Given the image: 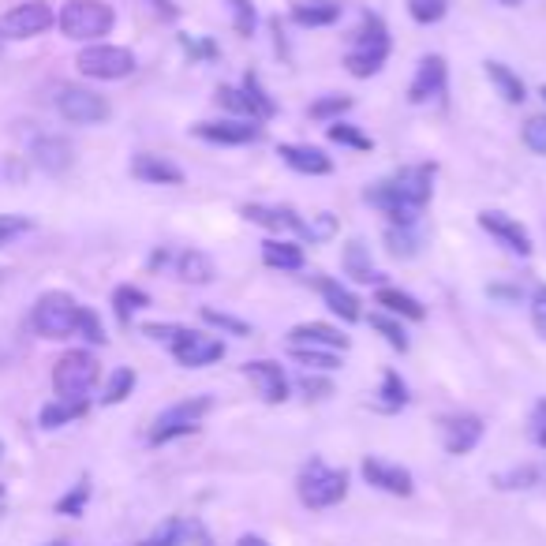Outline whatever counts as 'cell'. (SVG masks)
<instances>
[{
	"mask_svg": "<svg viewBox=\"0 0 546 546\" xmlns=\"http://www.w3.org/2000/svg\"><path fill=\"white\" fill-rule=\"evenodd\" d=\"M191 535H195V524H191V520L169 517L165 524H158L154 532L146 535V539L139 546H184L187 539H191Z\"/></svg>",
	"mask_w": 546,
	"mask_h": 546,
	"instance_id": "obj_31",
	"label": "cell"
},
{
	"mask_svg": "<svg viewBox=\"0 0 546 546\" xmlns=\"http://www.w3.org/2000/svg\"><path fill=\"white\" fill-rule=\"evenodd\" d=\"M524 143H528V150H535V154L546 158V116H532V120L524 124Z\"/></svg>",
	"mask_w": 546,
	"mask_h": 546,
	"instance_id": "obj_48",
	"label": "cell"
},
{
	"mask_svg": "<svg viewBox=\"0 0 546 546\" xmlns=\"http://www.w3.org/2000/svg\"><path fill=\"white\" fill-rule=\"evenodd\" d=\"M229 8H232V27H236V34L251 38V34H255V23H259L255 4H251V0H229Z\"/></svg>",
	"mask_w": 546,
	"mask_h": 546,
	"instance_id": "obj_45",
	"label": "cell"
},
{
	"mask_svg": "<svg viewBox=\"0 0 546 546\" xmlns=\"http://www.w3.org/2000/svg\"><path fill=\"white\" fill-rule=\"evenodd\" d=\"M528 434H532L535 446L546 449V401H535V408H532V427H528Z\"/></svg>",
	"mask_w": 546,
	"mask_h": 546,
	"instance_id": "obj_50",
	"label": "cell"
},
{
	"mask_svg": "<svg viewBox=\"0 0 546 546\" xmlns=\"http://www.w3.org/2000/svg\"><path fill=\"white\" fill-rule=\"evenodd\" d=\"M367 322H371V330H378L382 337H386V345H389V348H397V352H408V345H412V341H408V333H404V326L397 322V318H389V315H371Z\"/></svg>",
	"mask_w": 546,
	"mask_h": 546,
	"instance_id": "obj_39",
	"label": "cell"
},
{
	"mask_svg": "<svg viewBox=\"0 0 546 546\" xmlns=\"http://www.w3.org/2000/svg\"><path fill=\"white\" fill-rule=\"evenodd\" d=\"M30 326H34V333L45 337V341L75 337V326H79V303H75L68 292H45L42 300L34 303V311H30Z\"/></svg>",
	"mask_w": 546,
	"mask_h": 546,
	"instance_id": "obj_6",
	"label": "cell"
},
{
	"mask_svg": "<svg viewBox=\"0 0 546 546\" xmlns=\"http://www.w3.org/2000/svg\"><path fill=\"white\" fill-rule=\"evenodd\" d=\"M131 176L139 184H158V187L184 184V169L173 165L169 158H161V154H135L131 158Z\"/></svg>",
	"mask_w": 546,
	"mask_h": 546,
	"instance_id": "obj_21",
	"label": "cell"
},
{
	"mask_svg": "<svg viewBox=\"0 0 546 546\" xmlns=\"http://www.w3.org/2000/svg\"><path fill=\"white\" fill-rule=\"evenodd\" d=\"M191 135L214 146H247V143H259L262 128L255 120H202V124L191 128Z\"/></svg>",
	"mask_w": 546,
	"mask_h": 546,
	"instance_id": "obj_12",
	"label": "cell"
},
{
	"mask_svg": "<svg viewBox=\"0 0 546 546\" xmlns=\"http://www.w3.org/2000/svg\"><path fill=\"white\" fill-rule=\"evenodd\" d=\"M318 296L326 300L337 318H345V322H360L363 311H360V300H356V292L345 288L341 281H333V277H318Z\"/></svg>",
	"mask_w": 546,
	"mask_h": 546,
	"instance_id": "obj_23",
	"label": "cell"
},
{
	"mask_svg": "<svg viewBox=\"0 0 546 546\" xmlns=\"http://www.w3.org/2000/svg\"><path fill=\"white\" fill-rule=\"evenodd\" d=\"M539 479H543V472H539L535 464H520V468H509V472L494 475V487H502V490H528V487H535Z\"/></svg>",
	"mask_w": 546,
	"mask_h": 546,
	"instance_id": "obj_37",
	"label": "cell"
},
{
	"mask_svg": "<svg viewBox=\"0 0 546 546\" xmlns=\"http://www.w3.org/2000/svg\"><path fill=\"white\" fill-rule=\"evenodd\" d=\"M75 333H83L90 345H105V326H101V318L90 311V307H79V326Z\"/></svg>",
	"mask_w": 546,
	"mask_h": 546,
	"instance_id": "obj_47",
	"label": "cell"
},
{
	"mask_svg": "<svg viewBox=\"0 0 546 546\" xmlns=\"http://www.w3.org/2000/svg\"><path fill=\"white\" fill-rule=\"evenodd\" d=\"M169 345H173V356L180 367H210V363H217L225 356V345L199 330H180Z\"/></svg>",
	"mask_w": 546,
	"mask_h": 546,
	"instance_id": "obj_11",
	"label": "cell"
},
{
	"mask_svg": "<svg viewBox=\"0 0 546 546\" xmlns=\"http://www.w3.org/2000/svg\"><path fill=\"white\" fill-rule=\"evenodd\" d=\"M75 68L87 75V79H128L135 72V53L124 49V45H105V42H94L87 45L79 57H75Z\"/></svg>",
	"mask_w": 546,
	"mask_h": 546,
	"instance_id": "obj_8",
	"label": "cell"
},
{
	"mask_svg": "<svg viewBox=\"0 0 546 546\" xmlns=\"http://www.w3.org/2000/svg\"><path fill=\"white\" fill-rule=\"evenodd\" d=\"M0 460H4V442H0Z\"/></svg>",
	"mask_w": 546,
	"mask_h": 546,
	"instance_id": "obj_60",
	"label": "cell"
},
{
	"mask_svg": "<svg viewBox=\"0 0 546 546\" xmlns=\"http://www.w3.org/2000/svg\"><path fill=\"white\" fill-rule=\"evenodd\" d=\"M374 303L397 318H412V322H423V318H427V307H423L412 292H401V288H378Z\"/></svg>",
	"mask_w": 546,
	"mask_h": 546,
	"instance_id": "obj_26",
	"label": "cell"
},
{
	"mask_svg": "<svg viewBox=\"0 0 546 546\" xmlns=\"http://www.w3.org/2000/svg\"><path fill=\"white\" fill-rule=\"evenodd\" d=\"M236 546H270V543H266L262 535H240V543Z\"/></svg>",
	"mask_w": 546,
	"mask_h": 546,
	"instance_id": "obj_57",
	"label": "cell"
},
{
	"mask_svg": "<svg viewBox=\"0 0 546 546\" xmlns=\"http://www.w3.org/2000/svg\"><path fill=\"white\" fill-rule=\"evenodd\" d=\"M34 229V221L23 214H0V247H8L12 240H19V236H27V232Z\"/></svg>",
	"mask_w": 546,
	"mask_h": 546,
	"instance_id": "obj_46",
	"label": "cell"
},
{
	"mask_svg": "<svg viewBox=\"0 0 546 546\" xmlns=\"http://www.w3.org/2000/svg\"><path fill=\"white\" fill-rule=\"evenodd\" d=\"M180 42H184V49L187 53H191V60H214L217 57V45L214 42H195V38H180Z\"/></svg>",
	"mask_w": 546,
	"mask_h": 546,
	"instance_id": "obj_52",
	"label": "cell"
},
{
	"mask_svg": "<svg viewBox=\"0 0 546 546\" xmlns=\"http://www.w3.org/2000/svg\"><path fill=\"white\" fill-rule=\"evenodd\" d=\"M539 94H543V101H546V87H543V90H539Z\"/></svg>",
	"mask_w": 546,
	"mask_h": 546,
	"instance_id": "obj_61",
	"label": "cell"
},
{
	"mask_svg": "<svg viewBox=\"0 0 546 546\" xmlns=\"http://www.w3.org/2000/svg\"><path fill=\"white\" fill-rule=\"evenodd\" d=\"M341 19V4L337 0H303L292 8V23L296 27H333Z\"/></svg>",
	"mask_w": 546,
	"mask_h": 546,
	"instance_id": "obj_25",
	"label": "cell"
},
{
	"mask_svg": "<svg viewBox=\"0 0 546 546\" xmlns=\"http://www.w3.org/2000/svg\"><path fill=\"white\" fill-rule=\"evenodd\" d=\"M262 262L270 270H281V273H300L303 270V247L300 244H288V240H266L262 244Z\"/></svg>",
	"mask_w": 546,
	"mask_h": 546,
	"instance_id": "obj_29",
	"label": "cell"
},
{
	"mask_svg": "<svg viewBox=\"0 0 546 546\" xmlns=\"http://www.w3.org/2000/svg\"><path fill=\"white\" fill-rule=\"evenodd\" d=\"M352 109V98H341V94H330V98H318L311 109H307V116L311 120H322V124H333V120H341V116Z\"/></svg>",
	"mask_w": 546,
	"mask_h": 546,
	"instance_id": "obj_40",
	"label": "cell"
},
{
	"mask_svg": "<svg viewBox=\"0 0 546 546\" xmlns=\"http://www.w3.org/2000/svg\"><path fill=\"white\" fill-rule=\"evenodd\" d=\"M244 217L247 221H255V225H262V229H270V232H292V236H300V240H311V221H303L292 206H262V202H247Z\"/></svg>",
	"mask_w": 546,
	"mask_h": 546,
	"instance_id": "obj_14",
	"label": "cell"
},
{
	"mask_svg": "<svg viewBox=\"0 0 546 546\" xmlns=\"http://www.w3.org/2000/svg\"><path fill=\"white\" fill-rule=\"evenodd\" d=\"M202 322L214 326V330L232 333V337H251V326H247L244 318H232L225 311H214V307H202Z\"/></svg>",
	"mask_w": 546,
	"mask_h": 546,
	"instance_id": "obj_42",
	"label": "cell"
},
{
	"mask_svg": "<svg viewBox=\"0 0 546 546\" xmlns=\"http://www.w3.org/2000/svg\"><path fill=\"white\" fill-rule=\"evenodd\" d=\"M45 546H68V543H64V539H57V543H45Z\"/></svg>",
	"mask_w": 546,
	"mask_h": 546,
	"instance_id": "obj_59",
	"label": "cell"
},
{
	"mask_svg": "<svg viewBox=\"0 0 546 546\" xmlns=\"http://www.w3.org/2000/svg\"><path fill=\"white\" fill-rule=\"evenodd\" d=\"M244 378L255 386V393H259L266 404H285L288 401V378H285V371H281V363L251 360V363H244Z\"/></svg>",
	"mask_w": 546,
	"mask_h": 546,
	"instance_id": "obj_19",
	"label": "cell"
},
{
	"mask_svg": "<svg viewBox=\"0 0 546 546\" xmlns=\"http://www.w3.org/2000/svg\"><path fill=\"white\" fill-rule=\"evenodd\" d=\"M446 83H449L446 60L438 57V53H434V57H423L416 75H412V83H408V101H412V105H427V101L442 98V94H446Z\"/></svg>",
	"mask_w": 546,
	"mask_h": 546,
	"instance_id": "obj_16",
	"label": "cell"
},
{
	"mask_svg": "<svg viewBox=\"0 0 546 546\" xmlns=\"http://www.w3.org/2000/svg\"><path fill=\"white\" fill-rule=\"evenodd\" d=\"M296 494H300V502L307 509H333V505L345 502L348 494V472L341 468H330L326 460L311 457L307 464L300 468L296 475Z\"/></svg>",
	"mask_w": 546,
	"mask_h": 546,
	"instance_id": "obj_3",
	"label": "cell"
},
{
	"mask_svg": "<svg viewBox=\"0 0 546 546\" xmlns=\"http://www.w3.org/2000/svg\"><path fill=\"white\" fill-rule=\"evenodd\" d=\"M57 113L68 124H105L113 116V105L90 87H60L57 90Z\"/></svg>",
	"mask_w": 546,
	"mask_h": 546,
	"instance_id": "obj_10",
	"label": "cell"
},
{
	"mask_svg": "<svg viewBox=\"0 0 546 546\" xmlns=\"http://www.w3.org/2000/svg\"><path fill=\"white\" fill-rule=\"evenodd\" d=\"M389 49H393V42H389V27L382 23V15L363 12V27L356 34V42H352V49L345 53V68L356 79H371V75L386 68Z\"/></svg>",
	"mask_w": 546,
	"mask_h": 546,
	"instance_id": "obj_2",
	"label": "cell"
},
{
	"mask_svg": "<svg viewBox=\"0 0 546 546\" xmlns=\"http://www.w3.org/2000/svg\"><path fill=\"white\" fill-rule=\"evenodd\" d=\"M487 79L494 83V90H498L509 105H524L528 87H524V79H520L509 64H502V60H487Z\"/></svg>",
	"mask_w": 546,
	"mask_h": 546,
	"instance_id": "obj_28",
	"label": "cell"
},
{
	"mask_svg": "<svg viewBox=\"0 0 546 546\" xmlns=\"http://www.w3.org/2000/svg\"><path fill=\"white\" fill-rule=\"evenodd\" d=\"M479 229L490 232L505 251H513V255H520V259L532 255V232L524 229L517 217L502 214V210H483V214H479Z\"/></svg>",
	"mask_w": 546,
	"mask_h": 546,
	"instance_id": "obj_13",
	"label": "cell"
},
{
	"mask_svg": "<svg viewBox=\"0 0 546 546\" xmlns=\"http://www.w3.org/2000/svg\"><path fill=\"white\" fill-rule=\"evenodd\" d=\"M303 389H307V397H330L333 393L330 382H322V378H315V374H303Z\"/></svg>",
	"mask_w": 546,
	"mask_h": 546,
	"instance_id": "obj_53",
	"label": "cell"
},
{
	"mask_svg": "<svg viewBox=\"0 0 546 546\" xmlns=\"http://www.w3.org/2000/svg\"><path fill=\"white\" fill-rule=\"evenodd\" d=\"M184 330V326H146V337H154V341H173L176 333Z\"/></svg>",
	"mask_w": 546,
	"mask_h": 546,
	"instance_id": "obj_54",
	"label": "cell"
},
{
	"mask_svg": "<svg viewBox=\"0 0 546 546\" xmlns=\"http://www.w3.org/2000/svg\"><path fill=\"white\" fill-rule=\"evenodd\" d=\"M386 247H389V255H397V259H412V255L419 251L416 229H404V225H389V229H386Z\"/></svg>",
	"mask_w": 546,
	"mask_h": 546,
	"instance_id": "obj_36",
	"label": "cell"
},
{
	"mask_svg": "<svg viewBox=\"0 0 546 546\" xmlns=\"http://www.w3.org/2000/svg\"><path fill=\"white\" fill-rule=\"evenodd\" d=\"M341 270H345L352 281H360V285L378 281V270H374V262H371V247L363 244V240H348L345 244V251H341Z\"/></svg>",
	"mask_w": 546,
	"mask_h": 546,
	"instance_id": "obj_24",
	"label": "cell"
},
{
	"mask_svg": "<svg viewBox=\"0 0 546 546\" xmlns=\"http://www.w3.org/2000/svg\"><path fill=\"white\" fill-rule=\"evenodd\" d=\"M116 23V12L105 0H68L57 12V27L72 42H98Z\"/></svg>",
	"mask_w": 546,
	"mask_h": 546,
	"instance_id": "obj_4",
	"label": "cell"
},
{
	"mask_svg": "<svg viewBox=\"0 0 546 546\" xmlns=\"http://www.w3.org/2000/svg\"><path fill=\"white\" fill-rule=\"evenodd\" d=\"M87 502H90V479H79V483L57 502V513H64V517H79V513L87 509Z\"/></svg>",
	"mask_w": 546,
	"mask_h": 546,
	"instance_id": "obj_44",
	"label": "cell"
},
{
	"mask_svg": "<svg viewBox=\"0 0 546 546\" xmlns=\"http://www.w3.org/2000/svg\"><path fill=\"white\" fill-rule=\"evenodd\" d=\"M487 296L494 300H509V303H520V288H509V285H490Z\"/></svg>",
	"mask_w": 546,
	"mask_h": 546,
	"instance_id": "obj_55",
	"label": "cell"
},
{
	"mask_svg": "<svg viewBox=\"0 0 546 546\" xmlns=\"http://www.w3.org/2000/svg\"><path fill=\"white\" fill-rule=\"evenodd\" d=\"M98 382V360L90 356L87 348H72L64 352L53 367V389L60 401H87V393Z\"/></svg>",
	"mask_w": 546,
	"mask_h": 546,
	"instance_id": "obj_7",
	"label": "cell"
},
{
	"mask_svg": "<svg viewBox=\"0 0 546 546\" xmlns=\"http://www.w3.org/2000/svg\"><path fill=\"white\" fill-rule=\"evenodd\" d=\"M277 154L285 161L288 169H296L303 176H330L333 173V161L330 154H322L318 146H300V143H281Z\"/></svg>",
	"mask_w": 546,
	"mask_h": 546,
	"instance_id": "obj_22",
	"label": "cell"
},
{
	"mask_svg": "<svg viewBox=\"0 0 546 546\" xmlns=\"http://www.w3.org/2000/svg\"><path fill=\"white\" fill-rule=\"evenodd\" d=\"M326 135H330V143L352 146V150H374L371 135H363L356 124H345V120H333L330 128H326Z\"/></svg>",
	"mask_w": 546,
	"mask_h": 546,
	"instance_id": "obj_35",
	"label": "cell"
},
{
	"mask_svg": "<svg viewBox=\"0 0 546 546\" xmlns=\"http://www.w3.org/2000/svg\"><path fill=\"white\" fill-rule=\"evenodd\" d=\"M0 494H4V487H0Z\"/></svg>",
	"mask_w": 546,
	"mask_h": 546,
	"instance_id": "obj_62",
	"label": "cell"
},
{
	"mask_svg": "<svg viewBox=\"0 0 546 546\" xmlns=\"http://www.w3.org/2000/svg\"><path fill=\"white\" fill-rule=\"evenodd\" d=\"M498 4H505V8H517L520 0H498Z\"/></svg>",
	"mask_w": 546,
	"mask_h": 546,
	"instance_id": "obj_58",
	"label": "cell"
},
{
	"mask_svg": "<svg viewBox=\"0 0 546 546\" xmlns=\"http://www.w3.org/2000/svg\"><path fill=\"white\" fill-rule=\"evenodd\" d=\"M30 158H34V165H38L42 173L60 176V173H68V169H72L75 150H72V143H68L64 135H57V131H45V135H38V139L30 143Z\"/></svg>",
	"mask_w": 546,
	"mask_h": 546,
	"instance_id": "obj_17",
	"label": "cell"
},
{
	"mask_svg": "<svg viewBox=\"0 0 546 546\" xmlns=\"http://www.w3.org/2000/svg\"><path fill=\"white\" fill-rule=\"evenodd\" d=\"M214 259L206 255V251H180V259H176V277L184 281V285H210L214 281Z\"/></svg>",
	"mask_w": 546,
	"mask_h": 546,
	"instance_id": "obj_27",
	"label": "cell"
},
{
	"mask_svg": "<svg viewBox=\"0 0 546 546\" xmlns=\"http://www.w3.org/2000/svg\"><path fill=\"white\" fill-rule=\"evenodd\" d=\"M90 412L87 401H53L42 408V416H38V423H42L45 431H57V427H64V423H72V419H83Z\"/></svg>",
	"mask_w": 546,
	"mask_h": 546,
	"instance_id": "obj_32",
	"label": "cell"
},
{
	"mask_svg": "<svg viewBox=\"0 0 546 546\" xmlns=\"http://www.w3.org/2000/svg\"><path fill=\"white\" fill-rule=\"evenodd\" d=\"M292 360L311 367V371H337L341 367V356L337 352H322V348H288Z\"/></svg>",
	"mask_w": 546,
	"mask_h": 546,
	"instance_id": "obj_38",
	"label": "cell"
},
{
	"mask_svg": "<svg viewBox=\"0 0 546 546\" xmlns=\"http://www.w3.org/2000/svg\"><path fill=\"white\" fill-rule=\"evenodd\" d=\"M53 23H57V12L45 0H27V4H15V8H8V12L0 15V38H8V42L38 38Z\"/></svg>",
	"mask_w": 546,
	"mask_h": 546,
	"instance_id": "obj_9",
	"label": "cell"
},
{
	"mask_svg": "<svg viewBox=\"0 0 546 546\" xmlns=\"http://www.w3.org/2000/svg\"><path fill=\"white\" fill-rule=\"evenodd\" d=\"M288 348H322V352H345L348 337L341 330H333L326 322H300L288 333Z\"/></svg>",
	"mask_w": 546,
	"mask_h": 546,
	"instance_id": "obj_20",
	"label": "cell"
},
{
	"mask_svg": "<svg viewBox=\"0 0 546 546\" xmlns=\"http://www.w3.org/2000/svg\"><path fill=\"white\" fill-rule=\"evenodd\" d=\"M434 195V165L431 161H419V165H404L397 176L378 180L374 187L363 191V199L378 206L393 225L404 229H416L419 214L427 210V202Z\"/></svg>",
	"mask_w": 546,
	"mask_h": 546,
	"instance_id": "obj_1",
	"label": "cell"
},
{
	"mask_svg": "<svg viewBox=\"0 0 546 546\" xmlns=\"http://www.w3.org/2000/svg\"><path fill=\"white\" fill-rule=\"evenodd\" d=\"M146 307H150V296H146L143 288L120 285L113 292V311H116V318H120V326H131V315H139Z\"/></svg>",
	"mask_w": 546,
	"mask_h": 546,
	"instance_id": "obj_33",
	"label": "cell"
},
{
	"mask_svg": "<svg viewBox=\"0 0 546 546\" xmlns=\"http://www.w3.org/2000/svg\"><path fill=\"white\" fill-rule=\"evenodd\" d=\"M244 98H247V109H251V120L255 124H262V120H270V116H277V101L266 94V87H262L259 72H247L244 75Z\"/></svg>",
	"mask_w": 546,
	"mask_h": 546,
	"instance_id": "obj_30",
	"label": "cell"
},
{
	"mask_svg": "<svg viewBox=\"0 0 546 546\" xmlns=\"http://www.w3.org/2000/svg\"><path fill=\"white\" fill-rule=\"evenodd\" d=\"M217 105H225V109H232V113H244L247 120H251V109H247V98L240 87H221L217 90Z\"/></svg>",
	"mask_w": 546,
	"mask_h": 546,
	"instance_id": "obj_49",
	"label": "cell"
},
{
	"mask_svg": "<svg viewBox=\"0 0 546 546\" xmlns=\"http://www.w3.org/2000/svg\"><path fill=\"white\" fill-rule=\"evenodd\" d=\"M532 326L539 330V337H546V285L532 292Z\"/></svg>",
	"mask_w": 546,
	"mask_h": 546,
	"instance_id": "obj_51",
	"label": "cell"
},
{
	"mask_svg": "<svg viewBox=\"0 0 546 546\" xmlns=\"http://www.w3.org/2000/svg\"><path fill=\"white\" fill-rule=\"evenodd\" d=\"M214 408V397H187V401H176L173 408H165L154 427H150V446H165V442H176V438H187L202 427V419L210 416Z\"/></svg>",
	"mask_w": 546,
	"mask_h": 546,
	"instance_id": "obj_5",
	"label": "cell"
},
{
	"mask_svg": "<svg viewBox=\"0 0 546 546\" xmlns=\"http://www.w3.org/2000/svg\"><path fill=\"white\" fill-rule=\"evenodd\" d=\"M449 12V0H408V15L423 23V27H431V23H442Z\"/></svg>",
	"mask_w": 546,
	"mask_h": 546,
	"instance_id": "obj_41",
	"label": "cell"
},
{
	"mask_svg": "<svg viewBox=\"0 0 546 546\" xmlns=\"http://www.w3.org/2000/svg\"><path fill=\"white\" fill-rule=\"evenodd\" d=\"M135 389V371L131 367H120V371L109 378V386H105V393H101V404H120L128 401V393Z\"/></svg>",
	"mask_w": 546,
	"mask_h": 546,
	"instance_id": "obj_43",
	"label": "cell"
},
{
	"mask_svg": "<svg viewBox=\"0 0 546 546\" xmlns=\"http://www.w3.org/2000/svg\"><path fill=\"white\" fill-rule=\"evenodd\" d=\"M150 8L158 15H165V19H180V8H176L173 0H150Z\"/></svg>",
	"mask_w": 546,
	"mask_h": 546,
	"instance_id": "obj_56",
	"label": "cell"
},
{
	"mask_svg": "<svg viewBox=\"0 0 546 546\" xmlns=\"http://www.w3.org/2000/svg\"><path fill=\"white\" fill-rule=\"evenodd\" d=\"M483 419L464 412V416H446L442 419V442H446L449 457H468L479 442H483Z\"/></svg>",
	"mask_w": 546,
	"mask_h": 546,
	"instance_id": "obj_18",
	"label": "cell"
},
{
	"mask_svg": "<svg viewBox=\"0 0 546 546\" xmlns=\"http://www.w3.org/2000/svg\"><path fill=\"white\" fill-rule=\"evenodd\" d=\"M363 479L371 483V487L386 490V494H397V498H408L412 490H416V479L412 472L404 468V464H393V460H382V457H367L360 464Z\"/></svg>",
	"mask_w": 546,
	"mask_h": 546,
	"instance_id": "obj_15",
	"label": "cell"
},
{
	"mask_svg": "<svg viewBox=\"0 0 546 546\" xmlns=\"http://www.w3.org/2000/svg\"><path fill=\"white\" fill-rule=\"evenodd\" d=\"M404 404H408V386H404V378L397 371H386L382 374V389H378V404H374V408H382V412H401Z\"/></svg>",
	"mask_w": 546,
	"mask_h": 546,
	"instance_id": "obj_34",
	"label": "cell"
}]
</instances>
